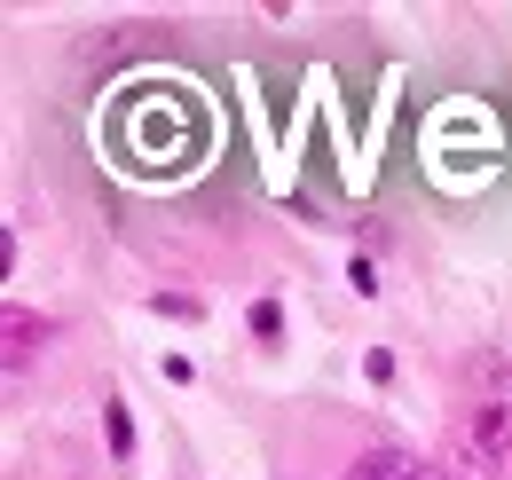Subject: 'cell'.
Here are the masks:
<instances>
[{"mask_svg":"<svg viewBox=\"0 0 512 480\" xmlns=\"http://www.w3.org/2000/svg\"><path fill=\"white\" fill-rule=\"evenodd\" d=\"M457 473L465 480H512V362H473V402L457 418Z\"/></svg>","mask_w":512,"mask_h":480,"instance_id":"cell-1","label":"cell"},{"mask_svg":"<svg viewBox=\"0 0 512 480\" xmlns=\"http://www.w3.org/2000/svg\"><path fill=\"white\" fill-rule=\"evenodd\" d=\"M0 331H8V370H24L32 355H48V339H56V323H48V315H32V307H8V323H0Z\"/></svg>","mask_w":512,"mask_h":480,"instance_id":"cell-2","label":"cell"},{"mask_svg":"<svg viewBox=\"0 0 512 480\" xmlns=\"http://www.w3.org/2000/svg\"><path fill=\"white\" fill-rule=\"evenodd\" d=\"M150 307H158V315H174V323H197V300H190V292H158Z\"/></svg>","mask_w":512,"mask_h":480,"instance_id":"cell-6","label":"cell"},{"mask_svg":"<svg viewBox=\"0 0 512 480\" xmlns=\"http://www.w3.org/2000/svg\"><path fill=\"white\" fill-rule=\"evenodd\" d=\"M245 323H253L260 347H284V307H276V300H253V315H245Z\"/></svg>","mask_w":512,"mask_h":480,"instance_id":"cell-5","label":"cell"},{"mask_svg":"<svg viewBox=\"0 0 512 480\" xmlns=\"http://www.w3.org/2000/svg\"><path fill=\"white\" fill-rule=\"evenodd\" d=\"M103 433H111V457L127 465V457H134V418H127V402H119V394L103 402Z\"/></svg>","mask_w":512,"mask_h":480,"instance_id":"cell-4","label":"cell"},{"mask_svg":"<svg viewBox=\"0 0 512 480\" xmlns=\"http://www.w3.org/2000/svg\"><path fill=\"white\" fill-rule=\"evenodd\" d=\"M347 480H442L434 465H418L410 449H371V457H355L347 465Z\"/></svg>","mask_w":512,"mask_h":480,"instance_id":"cell-3","label":"cell"}]
</instances>
